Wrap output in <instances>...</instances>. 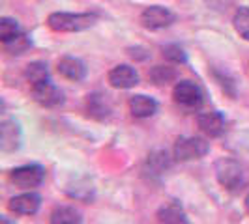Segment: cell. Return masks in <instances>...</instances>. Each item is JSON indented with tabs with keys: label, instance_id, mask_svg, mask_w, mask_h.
I'll use <instances>...</instances> for the list:
<instances>
[{
	"label": "cell",
	"instance_id": "obj_1",
	"mask_svg": "<svg viewBox=\"0 0 249 224\" xmlns=\"http://www.w3.org/2000/svg\"><path fill=\"white\" fill-rule=\"evenodd\" d=\"M98 21L94 13H51L47 23L54 32H81Z\"/></svg>",
	"mask_w": 249,
	"mask_h": 224
},
{
	"label": "cell",
	"instance_id": "obj_2",
	"mask_svg": "<svg viewBox=\"0 0 249 224\" xmlns=\"http://www.w3.org/2000/svg\"><path fill=\"white\" fill-rule=\"evenodd\" d=\"M173 97H175L176 105L182 107L187 112L199 111L204 103V94L195 82L191 80H180L176 82L175 90H173Z\"/></svg>",
	"mask_w": 249,
	"mask_h": 224
},
{
	"label": "cell",
	"instance_id": "obj_3",
	"mask_svg": "<svg viewBox=\"0 0 249 224\" xmlns=\"http://www.w3.org/2000/svg\"><path fill=\"white\" fill-rule=\"evenodd\" d=\"M215 177L225 189L234 191L244 183V168L234 159L223 157L215 162Z\"/></svg>",
	"mask_w": 249,
	"mask_h": 224
},
{
	"label": "cell",
	"instance_id": "obj_4",
	"mask_svg": "<svg viewBox=\"0 0 249 224\" xmlns=\"http://www.w3.org/2000/svg\"><path fill=\"white\" fill-rule=\"evenodd\" d=\"M208 142L200 137H182L176 140L175 144V157L176 161H193V159H200L208 153Z\"/></svg>",
	"mask_w": 249,
	"mask_h": 224
},
{
	"label": "cell",
	"instance_id": "obj_5",
	"mask_svg": "<svg viewBox=\"0 0 249 224\" xmlns=\"http://www.w3.org/2000/svg\"><path fill=\"white\" fill-rule=\"evenodd\" d=\"M10 179L19 189H36L45 181V168L41 164H36V162L23 164V166L13 168Z\"/></svg>",
	"mask_w": 249,
	"mask_h": 224
},
{
	"label": "cell",
	"instance_id": "obj_6",
	"mask_svg": "<svg viewBox=\"0 0 249 224\" xmlns=\"http://www.w3.org/2000/svg\"><path fill=\"white\" fill-rule=\"evenodd\" d=\"M32 97L36 103H39L41 107H47V109L58 107L64 103V94L51 80L32 84Z\"/></svg>",
	"mask_w": 249,
	"mask_h": 224
},
{
	"label": "cell",
	"instance_id": "obj_7",
	"mask_svg": "<svg viewBox=\"0 0 249 224\" xmlns=\"http://www.w3.org/2000/svg\"><path fill=\"white\" fill-rule=\"evenodd\" d=\"M141 23L148 30H161L175 23V15L169 12L167 8L161 6H150L141 15Z\"/></svg>",
	"mask_w": 249,
	"mask_h": 224
},
{
	"label": "cell",
	"instance_id": "obj_8",
	"mask_svg": "<svg viewBox=\"0 0 249 224\" xmlns=\"http://www.w3.org/2000/svg\"><path fill=\"white\" fill-rule=\"evenodd\" d=\"M197 124L200 131L210 138H217L225 133V116L217 111L200 112L197 116Z\"/></svg>",
	"mask_w": 249,
	"mask_h": 224
},
{
	"label": "cell",
	"instance_id": "obj_9",
	"mask_svg": "<svg viewBox=\"0 0 249 224\" xmlns=\"http://www.w3.org/2000/svg\"><path fill=\"white\" fill-rule=\"evenodd\" d=\"M21 140H23V133H21L19 124L15 120H4L2 127H0V148H2V151L10 153V151L19 149Z\"/></svg>",
	"mask_w": 249,
	"mask_h": 224
},
{
	"label": "cell",
	"instance_id": "obj_10",
	"mask_svg": "<svg viewBox=\"0 0 249 224\" xmlns=\"http://www.w3.org/2000/svg\"><path fill=\"white\" fill-rule=\"evenodd\" d=\"M41 206V196L37 192H23L10 200L8 208L15 215H34Z\"/></svg>",
	"mask_w": 249,
	"mask_h": 224
},
{
	"label": "cell",
	"instance_id": "obj_11",
	"mask_svg": "<svg viewBox=\"0 0 249 224\" xmlns=\"http://www.w3.org/2000/svg\"><path fill=\"white\" fill-rule=\"evenodd\" d=\"M109 82L112 88L127 90L139 84V73L131 65H116L109 71Z\"/></svg>",
	"mask_w": 249,
	"mask_h": 224
},
{
	"label": "cell",
	"instance_id": "obj_12",
	"mask_svg": "<svg viewBox=\"0 0 249 224\" xmlns=\"http://www.w3.org/2000/svg\"><path fill=\"white\" fill-rule=\"evenodd\" d=\"M58 73L62 75L64 79L68 80H83L85 75H87V67L85 64L81 62L79 58H73V56H64L62 60L58 62Z\"/></svg>",
	"mask_w": 249,
	"mask_h": 224
},
{
	"label": "cell",
	"instance_id": "obj_13",
	"mask_svg": "<svg viewBox=\"0 0 249 224\" xmlns=\"http://www.w3.org/2000/svg\"><path fill=\"white\" fill-rule=\"evenodd\" d=\"M129 109L135 118H150L158 112V103L148 96H133L129 99Z\"/></svg>",
	"mask_w": 249,
	"mask_h": 224
},
{
	"label": "cell",
	"instance_id": "obj_14",
	"mask_svg": "<svg viewBox=\"0 0 249 224\" xmlns=\"http://www.w3.org/2000/svg\"><path fill=\"white\" fill-rule=\"evenodd\" d=\"M158 219H160V224H189L186 211L176 202L165 204L163 208H160Z\"/></svg>",
	"mask_w": 249,
	"mask_h": 224
},
{
	"label": "cell",
	"instance_id": "obj_15",
	"mask_svg": "<svg viewBox=\"0 0 249 224\" xmlns=\"http://www.w3.org/2000/svg\"><path fill=\"white\" fill-rule=\"evenodd\" d=\"M49 224H83V215L71 206H60L51 213Z\"/></svg>",
	"mask_w": 249,
	"mask_h": 224
},
{
	"label": "cell",
	"instance_id": "obj_16",
	"mask_svg": "<svg viewBox=\"0 0 249 224\" xmlns=\"http://www.w3.org/2000/svg\"><path fill=\"white\" fill-rule=\"evenodd\" d=\"M2 47H4L6 52H10V54H23L25 50H28L32 47V41H30V37L26 36L25 32H19L15 36L4 39L2 41Z\"/></svg>",
	"mask_w": 249,
	"mask_h": 224
},
{
	"label": "cell",
	"instance_id": "obj_17",
	"mask_svg": "<svg viewBox=\"0 0 249 224\" xmlns=\"http://www.w3.org/2000/svg\"><path fill=\"white\" fill-rule=\"evenodd\" d=\"M169 166H171L169 155H167L165 151H154V153H150L148 159H146V168H144V172H150L152 176H160V174H163Z\"/></svg>",
	"mask_w": 249,
	"mask_h": 224
},
{
	"label": "cell",
	"instance_id": "obj_18",
	"mask_svg": "<svg viewBox=\"0 0 249 224\" xmlns=\"http://www.w3.org/2000/svg\"><path fill=\"white\" fill-rule=\"evenodd\" d=\"M148 77L154 84L161 86V84H169V82L176 80V71L173 67H167V65H156L150 69Z\"/></svg>",
	"mask_w": 249,
	"mask_h": 224
},
{
	"label": "cell",
	"instance_id": "obj_19",
	"mask_svg": "<svg viewBox=\"0 0 249 224\" xmlns=\"http://www.w3.org/2000/svg\"><path fill=\"white\" fill-rule=\"evenodd\" d=\"M25 75L32 84L45 82V80H49V69H47V64H43V62L28 64V65H26V69H25Z\"/></svg>",
	"mask_w": 249,
	"mask_h": 224
},
{
	"label": "cell",
	"instance_id": "obj_20",
	"mask_svg": "<svg viewBox=\"0 0 249 224\" xmlns=\"http://www.w3.org/2000/svg\"><path fill=\"white\" fill-rule=\"evenodd\" d=\"M234 28L246 41H249V8H240L234 13Z\"/></svg>",
	"mask_w": 249,
	"mask_h": 224
},
{
	"label": "cell",
	"instance_id": "obj_21",
	"mask_svg": "<svg viewBox=\"0 0 249 224\" xmlns=\"http://www.w3.org/2000/svg\"><path fill=\"white\" fill-rule=\"evenodd\" d=\"M88 111H90L92 116H96L100 120L109 116V109L105 107V103H103L100 96H88Z\"/></svg>",
	"mask_w": 249,
	"mask_h": 224
},
{
	"label": "cell",
	"instance_id": "obj_22",
	"mask_svg": "<svg viewBox=\"0 0 249 224\" xmlns=\"http://www.w3.org/2000/svg\"><path fill=\"white\" fill-rule=\"evenodd\" d=\"M19 32H21V28H19L15 19H10V17L0 19V41L15 36V34H19Z\"/></svg>",
	"mask_w": 249,
	"mask_h": 224
},
{
	"label": "cell",
	"instance_id": "obj_23",
	"mask_svg": "<svg viewBox=\"0 0 249 224\" xmlns=\"http://www.w3.org/2000/svg\"><path fill=\"white\" fill-rule=\"evenodd\" d=\"M163 54H165L167 60H171V62L175 64L186 62V52H184L182 47H178V45H167V47H163Z\"/></svg>",
	"mask_w": 249,
	"mask_h": 224
},
{
	"label": "cell",
	"instance_id": "obj_24",
	"mask_svg": "<svg viewBox=\"0 0 249 224\" xmlns=\"http://www.w3.org/2000/svg\"><path fill=\"white\" fill-rule=\"evenodd\" d=\"M246 209H248V213H249V194H248V198H246Z\"/></svg>",
	"mask_w": 249,
	"mask_h": 224
},
{
	"label": "cell",
	"instance_id": "obj_25",
	"mask_svg": "<svg viewBox=\"0 0 249 224\" xmlns=\"http://www.w3.org/2000/svg\"><path fill=\"white\" fill-rule=\"evenodd\" d=\"M2 224H12V223H10V221H8L6 217H4V219H2Z\"/></svg>",
	"mask_w": 249,
	"mask_h": 224
}]
</instances>
